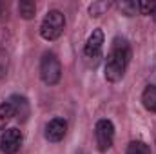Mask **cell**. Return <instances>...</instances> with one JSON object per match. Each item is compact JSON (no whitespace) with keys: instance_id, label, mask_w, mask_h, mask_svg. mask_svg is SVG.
I'll return each instance as SVG.
<instances>
[{"instance_id":"13","label":"cell","mask_w":156,"mask_h":154,"mask_svg":"<svg viewBox=\"0 0 156 154\" xmlns=\"http://www.w3.org/2000/svg\"><path fill=\"white\" fill-rule=\"evenodd\" d=\"M118 7L125 16H134L136 13H140L138 2H134V0H122V2H118Z\"/></svg>"},{"instance_id":"2","label":"cell","mask_w":156,"mask_h":154,"mask_svg":"<svg viewBox=\"0 0 156 154\" xmlns=\"http://www.w3.org/2000/svg\"><path fill=\"white\" fill-rule=\"evenodd\" d=\"M64 27H66V16H64V13L58 11V9H51V11H47V15L42 20L40 35H42L44 40L53 42V40L62 37Z\"/></svg>"},{"instance_id":"6","label":"cell","mask_w":156,"mask_h":154,"mask_svg":"<svg viewBox=\"0 0 156 154\" xmlns=\"http://www.w3.org/2000/svg\"><path fill=\"white\" fill-rule=\"evenodd\" d=\"M22 142H24V136L18 129H5L2 132V138H0V151L4 154H15L20 151L22 147Z\"/></svg>"},{"instance_id":"8","label":"cell","mask_w":156,"mask_h":154,"mask_svg":"<svg viewBox=\"0 0 156 154\" xmlns=\"http://www.w3.org/2000/svg\"><path fill=\"white\" fill-rule=\"evenodd\" d=\"M9 102H11V105H13L15 116H16L20 121H26L27 116H29V113H31L27 98H26V96H20V94H13V96L9 98Z\"/></svg>"},{"instance_id":"12","label":"cell","mask_w":156,"mask_h":154,"mask_svg":"<svg viewBox=\"0 0 156 154\" xmlns=\"http://www.w3.org/2000/svg\"><path fill=\"white\" fill-rule=\"evenodd\" d=\"M125 154H151V147L142 140H134L127 145Z\"/></svg>"},{"instance_id":"15","label":"cell","mask_w":156,"mask_h":154,"mask_svg":"<svg viewBox=\"0 0 156 154\" xmlns=\"http://www.w3.org/2000/svg\"><path fill=\"white\" fill-rule=\"evenodd\" d=\"M7 69H9V56L5 51L0 49V78H4L7 75Z\"/></svg>"},{"instance_id":"9","label":"cell","mask_w":156,"mask_h":154,"mask_svg":"<svg viewBox=\"0 0 156 154\" xmlns=\"http://www.w3.org/2000/svg\"><path fill=\"white\" fill-rule=\"evenodd\" d=\"M142 103H144V107L147 111L156 113V85L154 83H151V85H147L144 89V93H142Z\"/></svg>"},{"instance_id":"11","label":"cell","mask_w":156,"mask_h":154,"mask_svg":"<svg viewBox=\"0 0 156 154\" xmlns=\"http://www.w3.org/2000/svg\"><path fill=\"white\" fill-rule=\"evenodd\" d=\"M35 11H37L35 2H31V0H22V2H18V13H20L22 18L31 20V18L35 16Z\"/></svg>"},{"instance_id":"14","label":"cell","mask_w":156,"mask_h":154,"mask_svg":"<svg viewBox=\"0 0 156 154\" xmlns=\"http://www.w3.org/2000/svg\"><path fill=\"white\" fill-rule=\"evenodd\" d=\"M111 5H113L111 2H93L89 5V13H91V16H102Z\"/></svg>"},{"instance_id":"10","label":"cell","mask_w":156,"mask_h":154,"mask_svg":"<svg viewBox=\"0 0 156 154\" xmlns=\"http://www.w3.org/2000/svg\"><path fill=\"white\" fill-rule=\"evenodd\" d=\"M13 116H15V113H13V105H11V102H9V100L2 102V103H0V132L5 131L7 121H9Z\"/></svg>"},{"instance_id":"3","label":"cell","mask_w":156,"mask_h":154,"mask_svg":"<svg viewBox=\"0 0 156 154\" xmlns=\"http://www.w3.org/2000/svg\"><path fill=\"white\" fill-rule=\"evenodd\" d=\"M40 78L45 85H56L62 78V65L55 53H45L40 60Z\"/></svg>"},{"instance_id":"1","label":"cell","mask_w":156,"mask_h":154,"mask_svg":"<svg viewBox=\"0 0 156 154\" xmlns=\"http://www.w3.org/2000/svg\"><path fill=\"white\" fill-rule=\"evenodd\" d=\"M131 45L129 42L122 37H116L111 44V49L107 53V62H105V80L107 82H120L125 71L127 65L131 62Z\"/></svg>"},{"instance_id":"5","label":"cell","mask_w":156,"mask_h":154,"mask_svg":"<svg viewBox=\"0 0 156 154\" xmlns=\"http://www.w3.org/2000/svg\"><path fill=\"white\" fill-rule=\"evenodd\" d=\"M102 49H104V31H102V29H94V31L89 35L87 42H85L83 56H85L89 62L96 64V62L102 58Z\"/></svg>"},{"instance_id":"4","label":"cell","mask_w":156,"mask_h":154,"mask_svg":"<svg viewBox=\"0 0 156 154\" xmlns=\"http://www.w3.org/2000/svg\"><path fill=\"white\" fill-rule=\"evenodd\" d=\"M94 136H96V145L98 151L105 152L113 147L115 142V125L111 120H98L94 125Z\"/></svg>"},{"instance_id":"7","label":"cell","mask_w":156,"mask_h":154,"mask_svg":"<svg viewBox=\"0 0 156 154\" xmlns=\"http://www.w3.org/2000/svg\"><path fill=\"white\" fill-rule=\"evenodd\" d=\"M67 132V121L64 118H53L47 125H45V140L51 143H56L60 140H64Z\"/></svg>"},{"instance_id":"16","label":"cell","mask_w":156,"mask_h":154,"mask_svg":"<svg viewBox=\"0 0 156 154\" xmlns=\"http://www.w3.org/2000/svg\"><path fill=\"white\" fill-rule=\"evenodd\" d=\"M138 9H140V15H153L154 2H138Z\"/></svg>"},{"instance_id":"17","label":"cell","mask_w":156,"mask_h":154,"mask_svg":"<svg viewBox=\"0 0 156 154\" xmlns=\"http://www.w3.org/2000/svg\"><path fill=\"white\" fill-rule=\"evenodd\" d=\"M153 18H154V22H156V2H154V9H153V15H151Z\"/></svg>"}]
</instances>
